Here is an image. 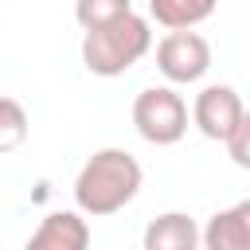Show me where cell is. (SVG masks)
<instances>
[{
  "mask_svg": "<svg viewBox=\"0 0 250 250\" xmlns=\"http://www.w3.org/2000/svg\"><path fill=\"white\" fill-rule=\"evenodd\" d=\"M27 141V109L0 94V152H16Z\"/></svg>",
  "mask_w": 250,
  "mask_h": 250,
  "instance_id": "8fae6325",
  "label": "cell"
},
{
  "mask_svg": "<svg viewBox=\"0 0 250 250\" xmlns=\"http://www.w3.org/2000/svg\"><path fill=\"white\" fill-rule=\"evenodd\" d=\"M223 145H227V152H230V160L238 168H250V113H242V121L234 125V133Z\"/></svg>",
  "mask_w": 250,
  "mask_h": 250,
  "instance_id": "7c38bea8",
  "label": "cell"
},
{
  "mask_svg": "<svg viewBox=\"0 0 250 250\" xmlns=\"http://www.w3.org/2000/svg\"><path fill=\"white\" fill-rule=\"evenodd\" d=\"M23 250H90V227L82 211H51L31 230Z\"/></svg>",
  "mask_w": 250,
  "mask_h": 250,
  "instance_id": "8992f818",
  "label": "cell"
},
{
  "mask_svg": "<svg viewBox=\"0 0 250 250\" xmlns=\"http://www.w3.org/2000/svg\"><path fill=\"white\" fill-rule=\"evenodd\" d=\"M242 98H238V90L234 86H203L199 94H195V105H191V121H195V129L203 133V137H211V141H227L230 133H234V125L242 121Z\"/></svg>",
  "mask_w": 250,
  "mask_h": 250,
  "instance_id": "5b68a950",
  "label": "cell"
},
{
  "mask_svg": "<svg viewBox=\"0 0 250 250\" xmlns=\"http://www.w3.org/2000/svg\"><path fill=\"white\" fill-rule=\"evenodd\" d=\"M156 70L176 86L199 82L211 70V43L199 31H168L156 43Z\"/></svg>",
  "mask_w": 250,
  "mask_h": 250,
  "instance_id": "277c9868",
  "label": "cell"
},
{
  "mask_svg": "<svg viewBox=\"0 0 250 250\" xmlns=\"http://www.w3.org/2000/svg\"><path fill=\"white\" fill-rule=\"evenodd\" d=\"M141 184H145V172H141L133 152H125V148H98L82 164V172L74 180V203H78L82 215L102 219V215H113L125 203H133Z\"/></svg>",
  "mask_w": 250,
  "mask_h": 250,
  "instance_id": "6da1fadb",
  "label": "cell"
},
{
  "mask_svg": "<svg viewBox=\"0 0 250 250\" xmlns=\"http://www.w3.org/2000/svg\"><path fill=\"white\" fill-rule=\"evenodd\" d=\"M199 246L203 250H250V199L227 211H215L207 227L199 230Z\"/></svg>",
  "mask_w": 250,
  "mask_h": 250,
  "instance_id": "52a82bcc",
  "label": "cell"
},
{
  "mask_svg": "<svg viewBox=\"0 0 250 250\" xmlns=\"http://www.w3.org/2000/svg\"><path fill=\"white\" fill-rule=\"evenodd\" d=\"M152 47V31H148V20L129 12L105 27H94L82 35V62L90 74L98 78H117L125 74L137 59H145V51Z\"/></svg>",
  "mask_w": 250,
  "mask_h": 250,
  "instance_id": "7a4b0ae2",
  "label": "cell"
},
{
  "mask_svg": "<svg viewBox=\"0 0 250 250\" xmlns=\"http://www.w3.org/2000/svg\"><path fill=\"white\" fill-rule=\"evenodd\" d=\"M219 0H148V16L168 31H191L215 12Z\"/></svg>",
  "mask_w": 250,
  "mask_h": 250,
  "instance_id": "9c48e42d",
  "label": "cell"
},
{
  "mask_svg": "<svg viewBox=\"0 0 250 250\" xmlns=\"http://www.w3.org/2000/svg\"><path fill=\"white\" fill-rule=\"evenodd\" d=\"M129 12H133V0H74V20L82 23V31L105 27Z\"/></svg>",
  "mask_w": 250,
  "mask_h": 250,
  "instance_id": "30bf717a",
  "label": "cell"
},
{
  "mask_svg": "<svg viewBox=\"0 0 250 250\" xmlns=\"http://www.w3.org/2000/svg\"><path fill=\"white\" fill-rule=\"evenodd\" d=\"M133 125L148 145H176L188 133V102L172 86H145L133 98Z\"/></svg>",
  "mask_w": 250,
  "mask_h": 250,
  "instance_id": "3957f363",
  "label": "cell"
},
{
  "mask_svg": "<svg viewBox=\"0 0 250 250\" xmlns=\"http://www.w3.org/2000/svg\"><path fill=\"white\" fill-rule=\"evenodd\" d=\"M145 250H199V227L188 211H164L145 227Z\"/></svg>",
  "mask_w": 250,
  "mask_h": 250,
  "instance_id": "ba28073f",
  "label": "cell"
}]
</instances>
